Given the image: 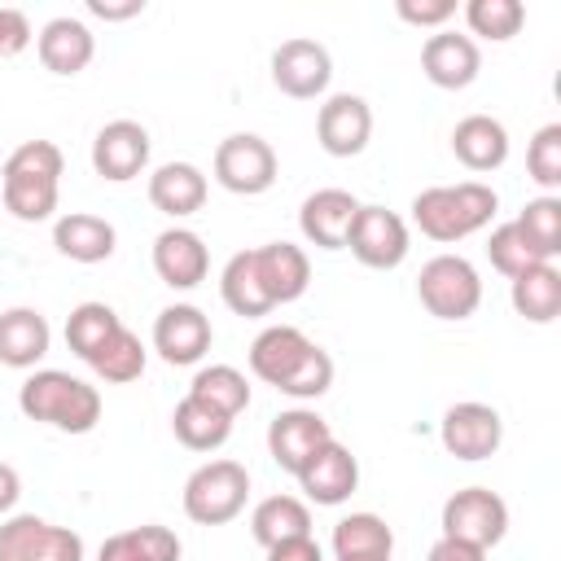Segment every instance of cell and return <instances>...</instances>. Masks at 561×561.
Segmentation results:
<instances>
[{
	"mask_svg": "<svg viewBox=\"0 0 561 561\" xmlns=\"http://www.w3.org/2000/svg\"><path fill=\"white\" fill-rule=\"evenodd\" d=\"M61 149L53 140H22L0 171V197L4 210L22 224H39L57 210V188H61Z\"/></svg>",
	"mask_w": 561,
	"mask_h": 561,
	"instance_id": "3",
	"label": "cell"
},
{
	"mask_svg": "<svg viewBox=\"0 0 561 561\" xmlns=\"http://www.w3.org/2000/svg\"><path fill=\"white\" fill-rule=\"evenodd\" d=\"M171 430H175V438H180L188 451H215V447L228 443L232 421L219 416L215 408H206V403H197V399L184 394V399L175 403V412H171Z\"/></svg>",
	"mask_w": 561,
	"mask_h": 561,
	"instance_id": "33",
	"label": "cell"
},
{
	"mask_svg": "<svg viewBox=\"0 0 561 561\" xmlns=\"http://www.w3.org/2000/svg\"><path fill=\"white\" fill-rule=\"evenodd\" d=\"M359 210V197L346 188H316L302 206H298V228L316 250H346V232L351 219Z\"/></svg>",
	"mask_w": 561,
	"mask_h": 561,
	"instance_id": "19",
	"label": "cell"
},
{
	"mask_svg": "<svg viewBox=\"0 0 561 561\" xmlns=\"http://www.w3.org/2000/svg\"><path fill=\"white\" fill-rule=\"evenodd\" d=\"M250 373L289 399H320L333 386V359L294 324H267L250 342Z\"/></svg>",
	"mask_w": 561,
	"mask_h": 561,
	"instance_id": "1",
	"label": "cell"
},
{
	"mask_svg": "<svg viewBox=\"0 0 561 561\" xmlns=\"http://www.w3.org/2000/svg\"><path fill=\"white\" fill-rule=\"evenodd\" d=\"M219 294L224 302L237 311V316H267L272 311V298L263 294L259 285V272H254V250H237L224 272H219Z\"/></svg>",
	"mask_w": 561,
	"mask_h": 561,
	"instance_id": "34",
	"label": "cell"
},
{
	"mask_svg": "<svg viewBox=\"0 0 561 561\" xmlns=\"http://www.w3.org/2000/svg\"><path fill=\"white\" fill-rule=\"evenodd\" d=\"M88 368H92L101 381H110V386H127V381H136V377L145 373V342H140L127 324H118V329L92 351Z\"/></svg>",
	"mask_w": 561,
	"mask_h": 561,
	"instance_id": "31",
	"label": "cell"
},
{
	"mask_svg": "<svg viewBox=\"0 0 561 561\" xmlns=\"http://www.w3.org/2000/svg\"><path fill=\"white\" fill-rule=\"evenodd\" d=\"M508 530V504L491 486H460L443 504V535L465 539L473 548H495Z\"/></svg>",
	"mask_w": 561,
	"mask_h": 561,
	"instance_id": "8",
	"label": "cell"
},
{
	"mask_svg": "<svg viewBox=\"0 0 561 561\" xmlns=\"http://www.w3.org/2000/svg\"><path fill=\"white\" fill-rule=\"evenodd\" d=\"M416 298L438 320H469L482 302V276L465 254H434L416 276Z\"/></svg>",
	"mask_w": 561,
	"mask_h": 561,
	"instance_id": "6",
	"label": "cell"
},
{
	"mask_svg": "<svg viewBox=\"0 0 561 561\" xmlns=\"http://www.w3.org/2000/svg\"><path fill=\"white\" fill-rule=\"evenodd\" d=\"M153 272L171 289H193L210 272V250L193 228H167L153 237Z\"/></svg>",
	"mask_w": 561,
	"mask_h": 561,
	"instance_id": "20",
	"label": "cell"
},
{
	"mask_svg": "<svg viewBox=\"0 0 561 561\" xmlns=\"http://www.w3.org/2000/svg\"><path fill=\"white\" fill-rule=\"evenodd\" d=\"M394 13L408 26H434V31H443V22L456 18V0H399Z\"/></svg>",
	"mask_w": 561,
	"mask_h": 561,
	"instance_id": "40",
	"label": "cell"
},
{
	"mask_svg": "<svg viewBox=\"0 0 561 561\" xmlns=\"http://www.w3.org/2000/svg\"><path fill=\"white\" fill-rule=\"evenodd\" d=\"M35 48H39L44 70L66 75V79L79 75V70H88V61L96 57V39H92V31L79 18H53V22H44V31L35 35Z\"/></svg>",
	"mask_w": 561,
	"mask_h": 561,
	"instance_id": "22",
	"label": "cell"
},
{
	"mask_svg": "<svg viewBox=\"0 0 561 561\" xmlns=\"http://www.w3.org/2000/svg\"><path fill=\"white\" fill-rule=\"evenodd\" d=\"M96 561H180V535L167 526H131L101 543Z\"/></svg>",
	"mask_w": 561,
	"mask_h": 561,
	"instance_id": "30",
	"label": "cell"
},
{
	"mask_svg": "<svg viewBox=\"0 0 561 561\" xmlns=\"http://www.w3.org/2000/svg\"><path fill=\"white\" fill-rule=\"evenodd\" d=\"M421 70L434 88H447V92H460L478 79L482 70V53L469 35L460 31H434L425 44H421Z\"/></svg>",
	"mask_w": 561,
	"mask_h": 561,
	"instance_id": "18",
	"label": "cell"
},
{
	"mask_svg": "<svg viewBox=\"0 0 561 561\" xmlns=\"http://www.w3.org/2000/svg\"><path fill=\"white\" fill-rule=\"evenodd\" d=\"M465 22H469V39L482 35V39L504 44V39H513L522 31L526 9H522V0H469L465 4Z\"/></svg>",
	"mask_w": 561,
	"mask_h": 561,
	"instance_id": "37",
	"label": "cell"
},
{
	"mask_svg": "<svg viewBox=\"0 0 561 561\" xmlns=\"http://www.w3.org/2000/svg\"><path fill=\"white\" fill-rule=\"evenodd\" d=\"M513 224H517L522 241L535 250V259L552 263V259L561 254V197L543 193V197L526 202V206H522V215H517Z\"/></svg>",
	"mask_w": 561,
	"mask_h": 561,
	"instance_id": "35",
	"label": "cell"
},
{
	"mask_svg": "<svg viewBox=\"0 0 561 561\" xmlns=\"http://www.w3.org/2000/svg\"><path fill=\"white\" fill-rule=\"evenodd\" d=\"M149 167V131L136 118H114L92 140V171L110 184H127Z\"/></svg>",
	"mask_w": 561,
	"mask_h": 561,
	"instance_id": "15",
	"label": "cell"
},
{
	"mask_svg": "<svg viewBox=\"0 0 561 561\" xmlns=\"http://www.w3.org/2000/svg\"><path fill=\"white\" fill-rule=\"evenodd\" d=\"M267 561H324V557H320V543L311 535H302V539H285V543L267 548Z\"/></svg>",
	"mask_w": 561,
	"mask_h": 561,
	"instance_id": "43",
	"label": "cell"
},
{
	"mask_svg": "<svg viewBox=\"0 0 561 561\" xmlns=\"http://www.w3.org/2000/svg\"><path fill=\"white\" fill-rule=\"evenodd\" d=\"M254 272H259L263 294L272 298V307L302 298L307 285H311L307 250L294 245V241H267V245H259V250H254Z\"/></svg>",
	"mask_w": 561,
	"mask_h": 561,
	"instance_id": "21",
	"label": "cell"
},
{
	"mask_svg": "<svg viewBox=\"0 0 561 561\" xmlns=\"http://www.w3.org/2000/svg\"><path fill=\"white\" fill-rule=\"evenodd\" d=\"M0 561H83V539L35 513L0 522Z\"/></svg>",
	"mask_w": 561,
	"mask_h": 561,
	"instance_id": "9",
	"label": "cell"
},
{
	"mask_svg": "<svg viewBox=\"0 0 561 561\" xmlns=\"http://www.w3.org/2000/svg\"><path fill=\"white\" fill-rule=\"evenodd\" d=\"M526 171L539 188H561V123H543L526 145Z\"/></svg>",
	"mask_w": 561,
	"mask_h": 561,
	"instance_id": "38",
	"label": "cell"
},
{
	"mask_svg": "<svg viewBox=\"0 0 561 561\" xmlns=\"http://www.w3.org/2000/svg\"><path fill=\"white\" fill-rule=\"evenodd\" d=\"M53 346V329L35 307L0 311V364L4 368H35Z\"/></svg>",
	"mask_w": 561,
	"mask_h": 561,
	"instance_id": "23",
	"label": "cell"
},
{
	"mask_svg": "<svg viewBox=\"0 0 561 561\" xmlns=\"http://www.w3.org/2000/svg\"><path fill=\"white\" fill-rule=\"evenodd\" d=\"M35 39V31H31V18L22 13V9H0V61H9V57H18V53H26V44Z\"/></svg>",
	"mask_w": 561,
	"mask_h": 561,
	"instance_id": "41",
	"label": "cell"
},
{
	"mask_svg": "<svg viewBox=\"0 0 561 561\" xmlns=\"http://www.w3.org/2000/svg\"><path fill=\"white\" fill-rule=\"evenodd\" d=\"M394 552V530L377 513H351L333 526V557H390Z\"/></svg>",
	"mask_w": 561,
	"mask_h": 561,
	"instance_id": "32",
	"label": "cell"
},
{
	"mask_svg": "<svg viewBox=\"0 0 561 561\" xmlns=\"http://www.w3.org/2000/svg\"><path fill=\"white\" fill-rule=\"evenodd\" d=\"M438 438H443L447 456H456V460H486L504 443V421H500V412L491 403L465 399V403H451L443 412Z\"/></svg>",
	"mask_w": 561,
	"mask_h": 561,
	"instance_id": "11",
	"label": "cell"
},
{
	"mask_svg": "<svg viewBox=\"0 0 561 561\" xmlns=\"http://www.w3.org/2000/svg\"><path fill=\"white\" fill-rule=\"evenodd\" d=\"M18 408L26 421L53 425L61 434H88L101 421V390L61 368H35L18 390Z\"/></svg>",
	"mask_w": 561,
	"mask_h": 561,
	"instance_id": "4",
	"label": "cell"
},
{
	"mask_svg": "<svg viewBox=\"0 0 561 561\" xmlns=\"http://www.w3.org/2000/svg\"><path fill=\"white\" fill-rule=\"evenodd\" d=\"M210 316L193 302H175V307H162L158 320H153V351L171 364V368H188L197 364L206 351H210Z\"/></svg>",
	"mask_w": 561,
	"mask_h": 561,
	"instance_id": "14",
	"label": "cell"
},
{
	"mask_svg": "<svg viewBox=\"0 0 561 561\" xmlns=\"http://www.w3.org/2000/svg\"><path fill=\"white\" fill-rule=\"evenodd\" d=\"M451 153L469 167V171H495L508 162V131L500 118L491 114H465L451 127Z\"/></svg>",
	"mask_w": 561,
	"mask_h": 561,
	"instance_id": "24",
	"label": "cell"
},
{
	"mask_svg": "<svg viewBox=\"0 0 561 561\" xmlns=\"http://www.w3.org/2000/svg\"><path fill=\"white\" fill-rule=\"evenodd\" d=\"M329 438H333L329 421H324L320 412H311V408L276 412L272 425H267V451H272V460H276L285 473H294V478H298V469H302Z\"/></svg>",
	"mask_w": 561,
	"mask_h": 561,
	"instance_id": "16",
	"label": "cell"
},
{
	"mask_svg": "<svg viewBox=\"0 0 561 561\" xmlns=\"http://www.w3.org/2000/svg\"><path fill=\"white\" fill-rule=\"evenodd\" d=\"M346 250L373 267V272H390L408 259V224L386 210V206H359L346 232Z\"/></svg>",
	"mask_w": 561,
	"mask_h": 561,
	"instance_id": "10",
	"label": "cell"
},
{
	"mask_svg": "<svg viewBox=\"0 0 561 561\" xmlns=\"http://www.w3.org/2000/svg\"><path fill=\"white\" fill-rule=\"evenodd\" d=\"M188 399H197V403L215 408L219 416L237 421L250 408V381L232 364H206V368H197V377L188 386Z\"/></svg>",
	"mask_w": 561,
	"mask_h": 561,
	"instance_id": "29",
	"label": "cell"
},
{
	"mask_svg": "<svg viewBox=\"0 0 561 561\" xmlns=\"http://www.w3.org/2000/svg\"><path fill=\"white\" fill-rule=\"evenodd\" d=\"M329 79H333V57L320 39L294 35L272 53V83L294 101L320 96L329 88Z\"/></svg>",
	"mask_w": 561,
	"mask_h": 561,
	"instance_id": "12",
	"label": "cell"
},
{
	"mask_svg": "<svg viewBox=\"0 0 561 561\" xmlns=\"http://www.w3.org/2000/svg\"><path fill=\"white\" fill-rule=\"evenodd\" d=\"M513 311L530 324H552L561 316V272L552 263H535L522 276H513Z\"/></svg>",
	"mask_w": 561,
	"mask_h": 561,
	"instance_id": "28",
	"label": "cell"
},
{
	"mask_svg": "<svg viewBox=\"0 0 561 561\" xmlns=\"http://www.w3.org/2000/svg\"><path fill=\"white\" fill-rule=\"evenodd\" d=\"M298 486H302V495H307L311 504H324V508L346 504V500L355 495V486H359V460H355L337 438H329V443L298 469Z\"/></svg>",
	"mask_w": 561,
	"mask_h": 561,
	"instance_id": "17",
	"label": "cell"
},
{
	"mask_svg": "<svg viewBox=\"0 0 561 561\" xmlns=\"http://www.w3.org/2000/svg\"><path fill=\"white\" fill-rule=\"evenodd\" d=\"M346 561H390V557H346Z\"/></svg>",
	"mask_w": 561,
	"mask_h": 561,
	"instance_id": "46",
	"label": "cell"
},
{
	"mask_svg": "<svg viewBox=\"0 0 561 561\" xmlns=\"http://www.w3.org/2000/svg\"><path fill=\"white\" fill-rule=\"evenodd\" d=\"M250 535L259 548H276L285 539L311 535V508L298 495H267L250 513Z\"/></svg>",
	"mask_w": 561,
	"mask_h": 561,
	"instance_id": "27",
	"label": "cell"
},
{
	"mask_svg": "<svg viewBox=\"0 0 561 561\" xmlns=\"http://www.w3.org/2000/svg\"><path fill=\"white\" fill-rule=\"evenodd\" d=\"M118 311L110 302H79L70 316H66V346L79 355V359H92V351L118 329Z\"/></svg>",
	"mask_w": 561,
	"mask_h": 561,
	"instance_id": "36",
	"label": "cell"
},
{
	"mask_svg": "<svg viewBox=\"0 0 561 561\" xmlns=\"http://www.w3.org/2000/svg\"><path fill=\"white\" fill-rule=\"evenodd\" d=\"M500 210V197L482 180H460V184H434L412 197V224L421 237L456 245L473 232H482Z\"/></svg>",
	"mask_w": 561,
	"mask_h": 561,
	"instance_id": "2",
	"label": "cell"
},
{
	"mask_svg": "<svg viewBox=\"0 0 561 561\" xmlns=\"http://www.w3.org/2000/svg\"><path fill=\"white\" fill-rule=\"evenodd\" d=\"M486 259H491V267L500 272V276H522L526 267H535V263H543V259H535V250L522 241V232H517V224H500L495 232H491V241H486Z\"/></svg>",
	"mask_w": 561,
	"mask_h": 561,
	"instance_id": "39",
	"label": "cell"
},
{
	"mask_svg": "<svg viewBox=\"0 0 561 561\" xmlns=\"http://www.w3.org/2000/svg\"><path fill=\"white\" fill-rule=\"evenodd\" d=\"M373 136V110L355 92H333L316 114V140L329 158H355L368 149Z\"/></svg>",
	"mask_w": 561,
	"mask_h": 561,
	"instance_id": "13",
	"label": "cell"
},
{
	"mask_svg": "<svg viewBox=\"0 0 561 561\" xmlns=\"http://www.w3.org/2000/svg\"><path fill=\"white\" fill-rule=\"evenodd\" d=\"M18 495H22V478H18V469H13V465H4V460H0V517L18 504Z\"/></svg>",
	"mask_w": 561,
	"mask_h": 561,
	"instance_id": "45",
	"label": "cell"
},
{
	"mask_svg": "<svg viewBox=\"0 0 561 561\" xmlns=\"http://www.w3.org/2000/svg\"><path fill=\"white\" fill-rule=\"evenodd\" d=\"M250 500V473L237 460H206L184 482V513L197 526L232 522Z\"/></svg>",
	"mask_w": 561,
	"mask_h": 561,
	"instance_id": "5",
	"label": "cell"
},
{
	"mask_svg": "<svg viewBox=\"0 0 561 561\" xmlns=\"http://www.w3.org/2000/svg\"><path fill=\"white\" fill-rule=\"evenodd\" d=\"M88 13H92V18H105V22H123V18L145 13V0H123V4H110V0H88Z\"/></svg>",
	"mask_w": 561,
	"mask_h": 561,
	"instance_id": "44",
	"label": "cell"
},
{
	"mask_svg": "<svg viewBox=\"0 0 561 561\" xmlns=\"http://www.w3.org/2000/svg\"><path fill=\"white\" fill-rule=\"evenodd\" d=\"M215 180L237 197H259L276 184V149L254 131H232L215 149Z\"/></svg>",
	"mask_w": 561,
	"mask_h": 561,
	"instance_id": "7",
	"label": "cell"
},
{
	"mask_svg": "<svg viewBox=\"0 0 561 561\" xmlns=\"http://www.w3.org/2000/svg\"><path fill=\"white\" fill-rule=\"evenodd\" d=\"M114 241H118L114 224L101 219V215H88V210H66L53 224V245L70 263H101V259L114 254Z\"/></svg>",
	"mask_w": 561,
	"mask_h": 561,
	"instance_id": "25",
	"label": "cell"
},
{
	"mask_svg": "<svg viewBox=\"0 0 561 561\" xmlns=\"http://www.w3.org/2000/svg\"><path fill=\"white\" fill-rule=\"evenodd\" d=\"M149 202H153V210H162L171 219H184V215L202 210L206 206V175H202V167H193V162H162L149 175Z\"/></svg>",
	"mask_w": 561,
	"mask_h": 561,
	"instance_id": "26",
	"label": "cell"
},
{
	"mask_svg": "<svg viewBox=\"0 0 561 561\" xmlns=\"http://www.w3.org/2000/svg\"><path fill=\"white\" fill-rule=\"evenodd\" d=\"M430 561H486V552L473 548V543H465V539H447V535H438L434 548H430Z\"/></svg>",
	"mask_w": 561,
	"mask_h": 561,
	"instance_id": "42",
	"label": "cell"
}]
</instances>
